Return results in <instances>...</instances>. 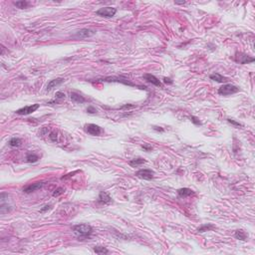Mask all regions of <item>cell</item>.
Returning a JSON list of instances; mask_svg holds the SVG:
<instances>
[{
  "label": "cell",
  "mask_w": 255,
  "mask_h": 255,
  "mask_svg": "<svg viewBox=\"0 0 255 255\" xmlns=\"http://www.w3.org/2000/svg\"><path fill=\"white\" fill-rule=\"evenodd\" d=\"M72 230L76 233L77 235L80 236V237H87V236L89 237L92 234L93 228L91 225H88V224H77L72 227Z\"/></svg>",
  "instance_id": "cell-1"
},
{
  "label": "cell",
  "mask_w": 255,
  "mask_h": 255,
  "mask_svg": "<svg viewBox=\"0 0 255 255\" xmlns=\"http://www.w3.org/2000/svg\"><path fill=\"white\" fill-rule=\"evenodd\" d=\"M239 92V88L231 84H225L218 89V94L221 96H230Z\"/></svg>",
  "instance_id": "cell-2"
},
{
  "label": "cell",
  "mask_w": 255,
  "mask_h": 255,
  "mask_svg": "<svg viewBox=\"0 0 255 255\" xmlns=\"http://www.w3.org/2000/svg\"><path fill=\"white\" fill-rule=\"evenodd\" d=\"M117 9L113 8V7H104V8H100L99 10H97L96 14L99 16L106 17V18H111L116 15Z\"/></svg>",
  "instance_id": "cell-3"
},
{
  "label": "cell",
  "mask_w": 255,
  "mask_h": 255,
  "mask_svg": "<svg viewBox=\"0 0 255 255\" xmlns=\"http://www.w3.org/2000/svg\"><path fill=\"white\" fill-rule=\"evenodd\" d=\"M136 175L140 178L146 179V181H150L154 177V171L150 170V168H143V170H140L136 172Z\"/></svg>",
  "instance_id": "cell-4"
},
{
  "label": "cell",
  "mask_w": 255,
  "mask_h": 255,
  "mask_svg": "<svg viewBox=\"0 0 255 255\" xmlns=\"http://www.w3.org/2000/svg\"><path fill=\"white\" fill-rule=\"evenodd\" d=\"M95 34H96V30L90 29V28H83V29H80L79 31H77L76 33H75L74 37L83 39V38H89Z\"/></svg>",
  "instance_id": "cell-5"
},
{
  "label": "cell",
  "mask_w": 255,
  "mask_h": 255,
  "mask_svg": "<svg viewBox=\"0 0 255 255\" xmlns=\"http://www.w3.org/2000/svg\"><path fill=\"white\" fill-rule=\"evenodd\" d=\"M234 60L239 64H248V63H252L254 62V58L253 57H250L246 54L241 53V52H237L235 54V58Z\"/></svg>",
  "instance_id": "cell-6"
},
{
  "label": "cell",
  "mask_w": 255,
  "mask_h": 255,
  "mask_svg": "<svg viewBox=\"0 0 255 255\" xmlns=\"http://www.w3.org/2000/svg\"><path fill=\"white\" fill-rule=\"evenodd\" d=\"M39 104H32L30 106H25L23 108H21V109L17 110L16 111V114L18 115H29L34 113L35 111H37L39 109Z\"/></svg>",
  "instance_id": "cell-7"
},
{
  "label": "cell",
  "mask_w": 255,
  "mask_h": 255,
  "mask_svg": "<svg viewBox=\"0 0 255 255\" xmlns=\"http://www.w3.org/2000/svg\"><path fill=\"white\" fill-rule=\"evenodd\" d=\"M85 130L88 134L92 135V136H100L101 133L103 132V130L99 126H97L95 124H88L85 126Z\"/></svg>",
  "instance_id": "cell-8"
},
{
  "label": "cell",
  "mask_w": 255,
  "mask_h": 255,
  "mask_svg": "<svg viewBox=\"0 0 255 255\" xmlns=\"http://www.w3.org/2000/svg\"><path fill=\"white\" fill-rule=\"evenodd\" d=\"M103 81H105V82H118V83H123V84L129 85V86H135L133 83H131L128 79H126L124 77H107V78L104 79Z\"/></svg>",
  "instance_id": "cell-9"
},
{
  "label": "cell",
  "mask_w": 255,
  "mask_h": 255,
  "mask_svg": "<svg viewBox=\"0 0 255 255\" xmlns=\"http://www.w3.org/2000/svg\"><path fill=\"white\" fill-rule=\"evenodd\" d=\"M42 186H43V182L42 181L34 182V184L25 186V188H23V191L25 193H31V192H33V191H36V190L40 189Z\"/></svg>",
  "instance_id": "cell-10"
},
{
  "label": "cell",
  "mask_w": 255,
  "mask_h": 255,
  "mask_svg": "<svg viewBox=\"0 0 255 255\" xmlns=\"http://www.w3.org/2000/svg\"><path fill=\"white\" fill-rule=\"evenodd\" d=\"M143 79H145L146 82H149V83L157 86V87H161V86H163V84H161V82L159 80V79L152 74H145L143 75Z\"/></svg>",
  "instance_id": "cell-11"
},
{
  "label": "cell",
  "mask_w": 255,
  "mask_h": 255,
  "mask_svg": "<svg viewBox=\"0 0 255 255\" xmlns=\"http://www.w3.org/2000/svg\"><path fill=\"white\" fill-rule=\"evenodd\" d=\"M99 202L103 203H111L112 202V197L106 191H101L99 195Z\"/></svg>",
  "instance_id": "cell-12"
},
{
  "label": "cell",
  "mask_w": 255,
  "mask_h": 255,
  "mask_svg": "<svg viewBox=\"0 0 255 255\" xmlns=\"http://www.w3.org/2000/svg\"><path fill=\"white\" fill-rule=\"evenodd\" d=\"M71 100L74 103H77V104H83V103L86 102V99L84 98V97L81 96L80 94H78V93H76V92L71 93Z\"/></svg>",
  "instance_id": "cell-13"
},
{
  "label": "cell",
  "mask_w": 255,
  "mask_h": 255,
  "mask_svg": "<svg viewBox=\"0 0 255 255\" xmlns=\"http://www.w3.org/2000/svg\"><path fill=\"white\" fill-rule=\"evenodd\" d=\"M63 82H64V79H63V78H57V79H54V80H51V81H50L49 83H48L46 90H47V91H50V90H52L53 88H55L56 86L62 84Z\"/></svg>",
  "instance_id": "cell-14"
},
{
  "label": "cell",
  "mask_w": 255,
  "mask_h": 255,
  "mask_svg": "<svg viewBox=\"0 0 255 255\" xmlns=\"http://www.w3.org/2000/svg\"><path fill=\"white\" fill-rule=\"evenodd\" d=\"M209 78L211 80H213L215 82H218V83H226V82L228 81V78L223 77L222 75L218 74V73H214V74H211Z\"/></svg>",
  "instance_id": "cell-15"
},
{
  "label": "cell",
  "mask_w": 255,
  "mask_h": 255,
  "mask_svg": "<svg viewBox=\"0 0 255 255\" xmlns=\"http://www.w3.org/2000/svg\"><path fill=\"white\" fill-rule=\"evenodd\" d=\"M177 193H178V195L181 196V197H188V196H190V195H195V192H193L190 188H184L178 189Z\"/></svg>",
  "instance_id": "cell-16"
},
{
  "label": "cell",
  "mask_w": 255,
  "mask_h": 255,
  "mask_svg": "<svg viewBox=\"0 0 255 255\" xmlns=\"http://www.w3.org/2000/svg\"><path fill=\"white\" fill-rule=\"evenodd\" d=\"M234 236H235L236 239L242 240V241H245V240L248 238V234L243 230H236L235 233H234Z\"/></svg>",
  "instance_id": "cell-17"
},
{
  "label": "cell",
  "mask_w": 255,
  "mask_h": 255,
  "mask_svg": "<svg viewBox=\"0 0 255 255\" xmlns=\"http://www.w3.org/2000/svg\"><path fill=\"white\" fill-rule=\"evenodd\" d=\"M146 160L145 159H142V157H138V159H134L130 161V166L132 167H138V166H141L143 164H146Z\"/></svg>",
  "instance_id": "cell-18"
},
{
  "label": "cell",
  "mask_w": 255,
  "mask_h": 255,
  "mask_svg": "<svg viewBox=\"0 0 255 255\" xmlns=\"http://www.w3.org/2000/svg\"><path fill=\"white\" fill-rule=\"evenodd\" d=\"M215 228V226L212 224H202V226H199L198 228H197V231L198 232H204V231H209V230H212V229Z\"/></svg>",
  "instance_id": "cell-19"
},
{
  "label": "cell",
  "mask_w": 255,
  "mask_h": 255,
  "mask_svg": "<svg viewBox=\"0 0 255 255\" xmlns=\"http://www.w3.org/2000/svg\"><path fill=\"white\" fill-rule=\"evenodd\" d=\"M39 160V157L37 154L35 153H28L27 156H26V160L28 163H36Z\"/></svg>",
  "instance_id": "cell-20"
},
{
  "label": "cell",
  "mask_w": 255,
  "mask_h": 255,
  "mask_svg": "<svg viewBox=\"0 0 255 255\" xmlns=\"http://www.w3.org/2000/svg\"><path fill=\"white\" fill-rule=\"evenodd\" d=\"M93 249H94V251L97 254H107V253H109V250L104 246H95Z\"/></svg>",
  "instance_id": "cell-21"
},
{
  "label": "cell",
  "mask_w": 255,
  "mask_h": 255,
  "mask_svg": "<svg viewBox=\"0 0 255 255\" xmlns=\"http://www.w3.org/2000/svg\"><path fill=\"white\" fill-rule=\"evenodd\" d=\"M14 5L17 6L18 8H20V9H24V8H27V7L30 5V3L28 1H24V0H22V1L14 2Z\"/></svg>",
  "instance_id": "cell-22"
},
{
  "label": "cell",
  "mask_w": 255,
  "mask_h": 255,
  "mask_svg": "<svg viewBox=\"0 0 255 255\" xmlns=\"http://www.w3.org/2000/svg\"><path fill=\"white\" fill-rule=\"evenodd\" d=\"M21 143H22L21 139H19V138H12L9 141V146H13V148H15V146H19L21 145Z\"/></svg>",
  "instance_id": "cell-23"
},
{
  "label": "cell",
  "mask_w": 255,
  "mask_h": 255,
  "mask_svg": "<svg viewBox=\"0 0 255 255\" xmlns=\"http://www.w3.org/2000/svg\"><path fill=\"white\" fill-rule=\"evenodd\" d=\"M64 192V188H57L55 191L53 192V196L54 197H57V196H59L60 195H62V193Z\"/></svg>",
  "instance_id": "cell-24"
},
{
  "label": "cell",
  "mask_w": 255,
  "mask_h": 255,
  "mask_svg": "<svg viewBox=\"0 0 255 255\" xmlns=\"http://www.w3.org/2000/svg\"><path fill=\"white\" fill-rule=\"evenodd\" d=\"M227 122H228V123H230L231 125H233L234 127H238V128H239V127H243V126H242L241 124L238 123V122L234 121L233 119H227Z\"/></svg>",
  "instance_id": "cell-25"
},
{
  "label": "cell",
  "mask_w": 255,
  "mask_h": 255,
  "mask_svg": "<svg viewBox=\"0 0 255 255\" xmlns=\"http://www.w3.org/2000/svg\"><path fill=\"white\" fill-rule=\"evenodd\" d=\"M51 208H52V205H51V204H46V205H44V206H43V207L41 208V209H40V212H41V213H44L45 211L50 210V209H51Z\"/></svg>",
  "instance_id": "cell-26"
},
{
  "label": "cell",
  "mask_w": 255,
  "mask_h": 255,
  "mask_svg": "<svg viewBox=\"0 0 255 255\" xmlns=\"http://www.w3.org/2000/svg\"><path fill=\"white\" fill-rule=\"evenodd\" d=\"M189 119H190V121H191L193 124H195V125H199V126L202 125V122H200V121H199L198 119H197L196 117H195V116H191V117L189 118Z\"/></svg>",
  "instance_id": "cell-27"
},
{
  "label": "cell",
  "mask_w": 255,
  "mask_h": 255,
  "mask_svg": "<svg viewBox=\"0 0 255 255\" xmlns=\"http://www.w3.org/2000/svg\"><path fill=\"white\" fill-rule=\"evenodd\" d=\"M87 112H88L89 114H96V113H97V110L95 109L94 107L90 106V107L87 108Z\"/></svg>",
  "instance_id": "cell-28"
},
{
  "label": "cell",
  "mask_w": 255,
  "mask_h": 255,
  "mask_svg": "<svg viewBox=\"0 0 255 255\" xmlns=\"http://www.w3.org/2000/svg\"><path fill=\"white\" fill-rule=\"evenodd\" d=\"M56 98L57 99H64L65 98V94L63 92H57L56 93Z\"/></svg>",
  "instance_id": "cell-29"
},
{
  "label": "cell",
  "mask_w": 255,
  "mask_h": 255,
  "mask_svg": "<svg viewBox=\"0 0 255 255\" xmlns=\"http://www.w3.org/2000/svg\"><path fill=\"white\" fill-rule=\"evenodd\" d=\"M49 136H50V139H51L52 142H56L57 141V134H56V133H54V132L51 133Z\"/></svg>",
  "instance_id": "cell-30"
},
{
  "label": "cell",
  "mask_w": 255,
  "mask_h": 255,
  "mask_svg": "<svg viewBox=\"0 0 255 255\" xmlns=\"http://www.w3.org/2000/svg\"><path fill=\"white\" fill-rule=\"evenodd\" d=\"M142 148H143V150H146V152H150V150H153V148H152V146H150V145H143V146H142Z\"/></svg>",
  "instance_id": "cell-31"
},
{
  "label": "cell",
  "mask_w": 255,
  "mask_h": 255,
  "mask_svg": "<svg viewBox=\"0 0 255 255\" xmlns=\"http://www.w3.org/2000/svg\"><path fill=\"white\" fill-rule=\"evenodd\" d=\"M164 82L166 84H172V81L171 80L170 78H167V77L164 78Z\"/></svg>",
  "instance_id": "cell-32"
},
{
  "label": "cell",
  "mask_w": 255,
  "mask_h": 255,
  "mask_svg": "<svg viewBox=\"0 0 255 255\" xmlns=\"http://www.w3.org/2000/svg\"><path fill=\"white\" fill-rule=\"evenodd\" d=\"M153 130L157 132H164V129H161L160 127H153Z\"/></svg>",
  "instance_id": "cell-33"
}]
</instances>
